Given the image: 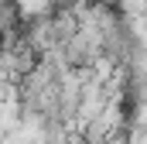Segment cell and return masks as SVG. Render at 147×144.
Segmentation results:
<instances>
[{
	"mask_svg": "<svg viewBox=\"0 0 147 144\" xmlns=\"http://www.w3.org/2000/svg\"><path fill=\"white\" fill-rule=\"evenodd\" d=\"M106 144H127V141H120V137H113V141H106Z\"/></svg>",
	"mask_w": 147,
	"mask_h": 144,
	"instance_id": "6da1fadb",
	"label": "cell"
}]
</instances>
